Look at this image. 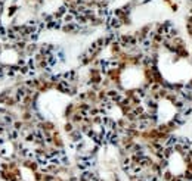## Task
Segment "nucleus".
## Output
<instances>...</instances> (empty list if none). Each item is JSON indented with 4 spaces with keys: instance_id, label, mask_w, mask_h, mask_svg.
<instances>
[{
    "instance_id": "nucleus-1",
    "label": "nucleus",
    "mask_w": 192,
    "mask_h": 181,
    "mask_svg": "<svg viewBox=\"0 0 192 181\" xmlns=\"http://www.w3.org/2000/svg\"><path fill=\"white\" fill-rule=\"evenodd\" d=\"M68 138H69V143H74V144H77V143H80L83 138H84V134L80 131V130H72L69 134H68Z\"/></svg>"
},
{
    "instance_id": "nucleus-2",
    "label": "nucleus",
    "mask_w": 192,
    "mask_h": 181,
    "mask_svg": "<svg viewBox=\"0 0 192 181\" xmlns=\"http://www.w3.org/2000/svg\"><path fill=\"white\" fill-rule=\"evenodd\" d=\"M72 130H75V125H74L71 121H67V122L64 124V131H65L67 134H69Z\"/></svg>"
},
{
    "instance_id": "nucleus-3",
    "label": "nucleus",
    "mask_w": 192,
    "mask_h": 181,
    "mask_svg": "<svg viewBox=\"0 0 192 181\" xmlns=\"http://www.w3.org/2000/svg\"><path fill=\"white\" fill-rule=\"evenodd\" d=\"M185 21H186V25H191V27H192V15H188V16L185 18Z\"/></svg>"
}]
</instances>
